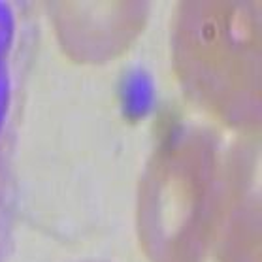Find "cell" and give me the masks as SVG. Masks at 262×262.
Segmentation results:
<instances>
[{"instance_id": "1", "label": "cell", "mask_w": 262, "mask_h": 262, "mask_svg": "<svg viewBox=\"0 0 262 262\" xmlns=\"http://www.w3.org/2000/svg\"><path fill=\"white\" fill-rule=\"evenodd\" d=\"M23 27V8L0 2V159L12 136L21 91Z\"/></svg>"}, {"instance_id": "2", "label": "cell", "mask_w": 262, "mask_h": 262, "mask_svg": "<svg viewBox=\"0 0 262 262\" xmlns=\"http://www.w3.org/2000/svg\"><path fill=\"white\" fill-rule=\"evenodd\" d=\"M121 106L125 107L126 117L143 119L147 117L157 102V85L153 76L143 68H134L125 76L121 85Z\"/></svg>"}]
</instances>
